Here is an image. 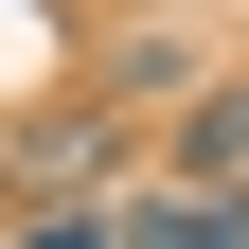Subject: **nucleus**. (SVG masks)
Returning a JSON list of instances; mask_svg holds the SVG:
<instances>
[{
	"instance_id": "nucleus-1",
	"label": "nucleus",
	"mask_w": 249,
	"mask_h": 249,
	"mask_svg": "<svg viewBox=\"0 0 249 249\" xmlns=\"http://www.w3.org/2000/svg\"><path fill=\"white\" fill-rule=\"evenodd\" d=\"M160 160H178V196H249V71L178 107V142H160Z\"/></svg>"
},
{
	"instance_id": "nucleus-2",
	"label": "nucleus",
	"mask_w": 249,
	"mask_h": 249,
	"mask_svg": "<svg viewBox=\"0 0 249 249\" xmlns=\"http://www.w3.org/2000/svg\"><path fill=\"white\" fill-rule=\"evenodd\" d=\"M107 160H124L107 124H18V213H36V196H89Z\"/></svg>"
},
{
	"instance_id": "nucleus-3",
	"label": "nucleus",
	"mask_w": 249,
	"mask_h": 249,
	"mask_svg": "<svg viewBox=\"0 0 249 249\" xmlns=\"http://www.w3.org/2000/svg\"><path fill=\"white\" fill-rule=\"evenodd\" d=\"M107 249H249V196H160V213H124Z\"/></svg>"
},
{
	"instance_id": "nucleus-4",
	"label": "nucleus",
	"mask_w": 249,
	"mask_h": 249,
	"mask_svg": "<svg viewBox=\"0 0 249 249\" xmlns=\"http://www.w3.org/2000/svg\"><path fill=\"white\" fill-rule=\"evenodd\" d=\"M18 249H107V213H89V196H36V213H18Z\"/></svg>"
}]
</instances>
